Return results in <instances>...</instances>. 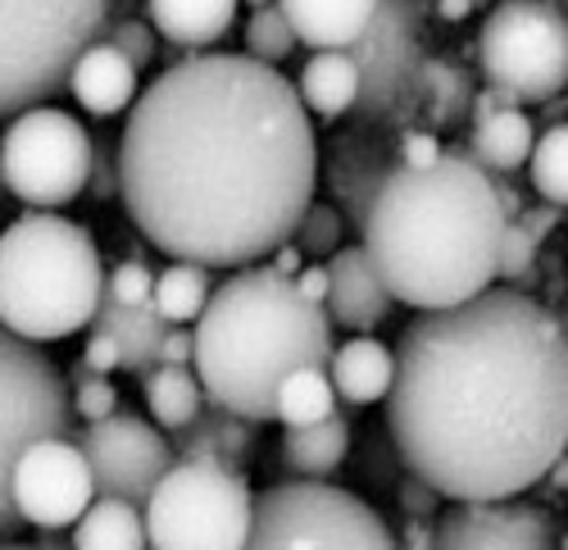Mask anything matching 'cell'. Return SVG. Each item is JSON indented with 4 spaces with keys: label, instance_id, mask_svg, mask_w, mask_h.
Here are the masks:
<instances>
[{
    "label": "cell",
    "instance_id": "31",
    "mask_svg": "<svg viewBox=\"0 0 568 550\" xmlns=\"http://www.w3.org/2000/svg\"><path fill=\"white\" fill-rule=\"evenodd\" d=\"M528 177L546 205L568 210V123H550L528 155Z\"/></svg>",
    "mask_w": 568,
    "mask_h": 550
},
{
    "label": "cell",
    "instance_id": "37",
    "mask_svg": "<svg viewBox=\"0 0 568 550\" xmlns=\"http://www.w3.org/2000/svg\"><path fill=\"white\" fill-rule=\"evenodd\" d=\"M155 292V273L141 264V259H123L110 278H105V296L119 305H146Z\"/></svg>",
    "mask_w": 568,
    "mask_h": 550
},
{
    "label": "cell",
    "instance_id": "14",
    "mask_svg": "<svg viewBox=\"0 0 568 550\" xmlns=\"http://www.w3.org/2000/svg\"><path fill=\"white\" fill-rule=\"evenodd\" d=\"M351 60L359 69V105L364 114H387L409 96L418 82V32H414V10L405 0H383L364 28V37L351 45Z\"/></svg>",
    "mask_w": 568,
    "mask_h": 550
},
{
    "label": "cell",
    "instance_id": "17",
    "mask_svg": "<svg viewBox=\"0 0 568 550\" xmlns=\"http://www.w3.org/2000/svg\"><path fill=\"white\" fill-rule=\"evenodd\" d=\"M69 86L87 114L110 119L136 101V64L123 51H114L110 41H91L69 73Z\"/></svg>",
    "mask_w": 568,
    "mask_h": 550
},
{
    "label": "cell",
    "instance_id": "51",
    "mask_svg": "<svg viewBox=\"0 0 568 550\" xmlns=\"http://www.w3.org/2000/svg\"><path fill=\"white\" fill-rule=\"evenodd\" d=\"M559 550H568V532H564V541H559Z\"/></svg>",
    "mask_w": 568,
    "mask_h": 550
},
{
    "label": "cell",
    "instance_id": "13",
    "mask_svg": "<svg viewBox=\"0 0 568 550\" xmlns=\"http://www.w3.org/2000/svg\"><path fill=\"white\" fill-rule=\"evenodd\" d=\"M91 500H97V482H91V465L69 437H45L32 441L19 465H14V506L19 519L32 528H73Z\"/></svg>",
    "mask_w": 568,
    "mask_h": 550
},
{
    "label": "cell",
    "instance_id": "30",
    "mask_svg": "<svg viewBox=\"0 0 568 550\" xmlns=\"http://www.w3.org/2000/svg\"><path fill=\"white\" fill-rule=\"evenodd\" d=\"M327 415H337V391H333L327 369H296L277 387V415L273 419H282L287 428H305V424H318Z\"/></svg>",
    "mask_w": 568,
    "mask_h": 550
},
{
    "label": "cell",
    "instance_id": "44",
    "mask_svg": "<svg viewBox=\"0 0 568 550\" xmlns=\"http://www.w3.org/2000/svg\"><path fill=\"white\" fill-rule=\"evenodd\" d=\"M296 287H301V296H305V301L323 305V301H327V268H318V264L301 268V273H296Z\"/></svg>",
    "mask_w": 568,
    "mask_h": 550
},
{
    "label": "cell",
    "instance_id": "40",
    "mask_svg": "<svg viewBox=\"0 0 568 550\" xmlns=\"http://www.w3.org/2000/svg\"><path fill=\"white\" fill-rule=\"evenodd\" d=\"M82 364L91 374H114L119 369V342L110 337V333H91V342H87V350H82Z\"/></svg>",
    "mask_w": 568,
    "mask_h": 550
},
{
    "label": "cell",
    "instance_id": "16",
    "mask_svg": "<svg viewBox=\"0 0 568 550\" xmlns=\"http://www.w3.org/2000/svg\"><path fill=\"white\" fill-rule=\"evenodd\" d=\"M396 296L387 292V283L377 278V268L368 264L364 246H342L333 251V264H327V318L333 328H351L355 337L373 333L377 324H387Z\"/></svg>",
    "mask_w": 568,
    "mask_h": 550
},
{
    "label": "cell",
    "instance_id": "29",
    "mask_svg": "<svg viewBox=\"0 0 568 550\" xmlns=\"http://www.w3.org/2000/svg\"><path fill=\"white\" fill-rule=\"evenodd\" d=\"M414 86L428 96V114L437 119V128H455L473 114V82L450 60H423Z\"/></svg>",
    "mask_w": 568,
    "mask_h": 550
},
{
    "label": "cell",
    "instance_id": "15",
    "mask_svg": "<svg viewBox=\"0 0 568 550\" xmlns=\"http://www.w3.org/2000/svg\"><path fill=\"white\" fill-rule=\"evenodd\" d=\"M433 550H555V515L532 500H455Z\"/></svg>",
    "mask_w": 568,
    "mask_h": 550
},
{
    "label": "cell",
    "instance_id": "23",
    "mask_svg": "<svg viewBox=\"0 0 568 550\" xmlns=\"http://www.w3.org/2000/svg\"><path fill=\"white\" fill-rule=\"evenodd\" d=\"M146 19L173 45H214L236 19V0H146Z\"/></svg>",
    "mask_w": 568,
    "mask_h": 550
},
{
    "label": "cell",
    "instance_id": "27",
    "mask_svg": "<svg viewBox=\"0 0 568 550\" xmlns=\"http://www.w3.org/2000/svg\"><path fill=\"white\" fill-rule=\"evenodd\" d=\"M73 550H146V519L132 500L97 496L73 523Z\"/></svg>",
    "mask_w": 568,
    "mask_h": 550
},
{
    "label": "cell",
    "instance_id": "25",
    "mask_svg": "<svg viewBox=\"0 0 568 550\" xmlns=\"http://www.w3.org/2000/svg\"><path fill=\"white\" fill-rule=\"evenodd\" d=\"M301 105L318 119H342L359 105V69L351 51H314V60L301 69Z\"/></svg>",
    "mask_w": 568,
    "mask_h": 550
},
{
    "label": "cell",
    "instance_id": "46",
    "mask_svg": "<svg viewBox=\"0 0 568 550\" xmlns=\"http://www.w3.org/2000/svg\"><path fill=\"white\" fill-rule=\"evenodd\" d=\"M301 259H305V255H301L292 242L273 251V268H277V273H287V278H296V273H301Z\"/></svg>",
    "mask_w": 568,
    "mask_h": 550
},
{
    "label": "cell",
    "instance_id": "9",
    "mask_svg": "<svg viewBox=\"0 0 568 550\" xmlns=\"http://www.w3.org/2000/svg\"><path fill=\"white\" fill-rule=\"evenodd\" d=\"M242 550H400L364 496L333 482H277L255 496Z\"/></svg>",
    "mask_w": 568,
    "mask_h": 550
},
{
    "label": "cell",
    "instance_id": "4",
    "mask_svg": "<svg viewBox=\"0 0 568 550\" xmlns=\"http://www.w3.org/2000/svg\"><path fill=\"white\" fill-rule=\"evenodd\" d=\"M337 342L323 305L273 264H246L210 292L192 333V364L210 405L251 424L277 415V387L296 369H327Z\"/></svg>",
    "mask_w": 568,
    "mask_h": 550
},
{
    "label": "cell",
    "instance_id": "45",
    "mask_svg": "<svg viewBox=\"0 0 568 550\" xmlns=\"http://www.w3.org/2000/svg\"><path fill=\"white\" fill-rule=\"evenodd\" d=\"M405 550H433V528H428V519H409V528H405Z\"/></svg>",
    "mask_w": 568,
    "mask_h": 550
},
{
    "label": "cell",
    "instance_id": "2",
    "mask_svg": "<svg viewBox=\"0 0 568 550\" xmlns=\"http://www.w3.org/2000/svg\"><path fill=\"white\" fill-rule=\"evenodd\" d=\"M387 428L437 496H524L568 450V328L514 287L423 309L396 346Z\"/></svg>",
    "mask_w": 568,
    "mask_h": 550
},
{
    "label": "cell",
    "instance_id": "43",
    "mask_svg": "<svg viewBox=\"0 0 568 550\" xmlns=\"http://www.w3.org/2000/svg\"><path fill=\"white\" fill-rule=\"evenodd\" d=\"M160 364H192V333H186V328H169V337L160 346Z\"/></svg>",
    "mask_w": 568,
    "mask_h": 550
},
{
    "label": "cell",
    "instance_id": "49",
    "mask_svg": "<svg viewBox=\"0 0 568 550\" xmlns=\"http://www.w3.org/2000/svg\"><path fill=\"white\" fill-rule=\"evenodd\" d=\"M0 550H55V546H10V541H0Z\"/></svg>",
    "mask_w": 568,
    "mask_h": 550
},
{
    "label": "cell",
    "instance_id": "5",
    "mask_svg": "<svg viewBox=\"0 0 568 550\" xmlns=\"http://www.w3.org/2000/svg\"><path fill=\"white\" fill-rule=\"evenodd\" d=\"M105 296L101 251L87 227L55 210H32L0 233V328L23 342H64Z\"/></svg>",
    "mask_w": 568,
    "mask_h": 550
},
{
    "label": "cell",
    "instance_id": "19",
    "mask_svg": "<svg viewBox=\"0 0 568 550\" xmlns=\"http://www.w3.org/2000/svg\"><path fill=\"white\" fill-rule=\"evenodd\" d=\"M255 437H260V424L232 415L223 405H205L201 415L178 432L173 455L178 460H210L223 469H242L246 455L255 450Z\"/></svg>",
    "mask_w": 568,
    "mask_h": 550
},
{
    "label": "cell",
    "instance_id": "24",
    "mask_svg": "<svg viewBox=\"0 0 568 550\" xmlns=\"http://www.w3.org/2000/svg\"><path fill=\"white\" fill-rule=\"evenodd\" d=\"M351 455V424L342 415H327L318 424H305V428H287L282 437V460H287L292 473L301 478H314V482H327Z\"/></svg>",
    "mask_w": 568,
    "mask_h": 550
},
{
    "label": "cell",
    "instance_id": "7",
    "mask_svg": "<svg viewBox=\"0 0 568 550\" xmlns=\"http://www.w3.org/2000/svg\"><path fill=\"white\" fill-rule=\"evenodd\" d=\"M478 69L505 105H546L568 86V10L559 0H496L478 32Z\"/></svg>",
    "mask_w": 568,
    "mask_h": 550
},
{
    "label": "cell",
    "instance_id": "50",
    "mask_svg": "<svg viewBox=\"0 0 568 550\" xmlns=\"http://www.w3.org/2000/svg\"><path fill=\"white\" fill-rule=\"evenodd\" d=\"M246 6H251V10H260V6H273V0H246Z\"/></svg>",
    "mask_w": 568,
    "mask_h": 550
},
{
    "label": "cell",
    "instance_id": "33",
    "mask_svg": "<svg viewBox=\"0 0 568 550\" xmlns=\"http://www.w3.org/2000/svg\"><path fill=\"white\" fill-rule=\"evenodd\" d=\"M537 242L518 227L514 218L505 223V242H500V268H496V278H505L514 292H524L532 287V273H537Z\"/></svg>",
    "mask_w": 568,
    "mask_h": 550
},
{
    "label": "cell",
    "instance_id": "42",
    "mask_svg": "<svg viewBox=\"0 0 568 550\" xmlns=\"http://www.w3.org/2000/svg\"><path fill=\"white\" fill-rule=\"evenodd\" d=\"M87 192L97 201H110V192H119V160L110 164L105 151L91 155V177H87Z\"/></svg>",
    "mask_w": 568,
    "mask_h": 550
},
{
    "label": "cell",
    "instance_id": "52",
    "mask_svg": "<svg viewBox=\"0 0 568 550\" xmlns=\"http://www.w3.org/2000/svg\"><path fill=\"white\" fill-rule=\"evenodd\" d=\"M564 314H568V305H564ZM559 324H564V328H568V318H559Z\"/></svg>",
    "mask_w": 568,
    "mask_h": 550
},
{
    "label": "cell",
    "instance_id": "22",
    "mask_svg": "<svg viewBox=\"0 0 568 550\" xmlns=\"http://www.w3.org/2000/svg\"><path fill=\"white\" fill-rule=\"evenodd\" d=\"M532 146H537V128L518 105H505L491 119H478L468 132V160L487 177H509L514 169H524Z\"/></svg>",
    "mask_w": 568,
    "mask_h": 550
},
{
    "label": "cell",
    "instance_id": "10",
    "mask_svg": "<svg viewBox=\"0 0 568 550\" xmlns=\"http://www.w3.org/2000/svg\"><path fill=\"white\" fill-rule=\"evenodd\" d=\"M73 391L32 342L0 328V541L19 532L14 465L32 441L69 437Z\"/></svg>",
    "mask_w": 568,
    "mask_h": 550
},
{
    "label": "cell",
    "instance_id": "8",
    "mask_svg": "<svg viewBox=\"0 0 568 550\" xmlns=\"http://www.w3.org/2000/svg\"><path fill=\"white\" fill-rule=\"evenodd\" d=\"M255 491L251 482L210 465L173 460L146 500V546L151 550H242L251 537Z\"/></svg>",
    "mask_w": 568,
    "mask_h": 550
},
{
    "label": "cell",
    "instance_id": "18",
    "mask_svg": "<svg viewBox=\"0 0 568 550\" xmlns=\"http://www.w3.org/2000/svg\"><path fill=\"white\" fill-rule=\"evenodd\" d=\"M377 6L383 0H277L296 41L314 45V51H351L373 23Z\"/></svg>",
    "mask_w": 568,
    "mask_h": 550
},
{
    "label": "cell",
    "instance_id": "28",
    "mask_svg": "<svg viewBox=\"0 0 568 550\" xmlns=\"http://www.w3.org/2000/svg\"><path fill=\"white\" fill-rule=\"evenodd\" d=\"M151 305L160 309V318H164L169 328H186V324H196L201 309L210 305V268L173 259L164 273H155Z\"/></svg>",
    "mask_w": 568,
    "mask_h": 550
},
{
    "label": "cell",
    "instance_id": "12",
    "mask_svg": "<svg viewBox=\"0 0 568 550\" xmlns=\"http://www.w3.org/2000/svg\"><path fill=\"white\" fill-rule=\"evenodd\" d=\"M78 450L87 455V465H91L97 496L132 500V506H146L151 491L160 487V478L178 460L169 437L141 415H132V409H114L110 419L91 424L78 437Z\"/></svg>",
    "mask_w": 568,
    "mask_h": 550
},
{
    "label": "cell",
    "instance_id": "41",
    "mask_svg": "<svg viewBox=\"0 0 568 550\" xmlns=\"http://www.w3.org/2000/svg\"><path fill=\"white\" fill-rule=\"evenodd\" d=\"M442 160V142H437V132H409L405 136V146H400V164L409 169H428Z\"/></svg>",
    "mask_w": 568,
    "mask_h": 550
},
{
    "label": "cell",
    "instance_id": "32",
    "mask_svg": "<svg viewBox=\"0 0 568 550\" xmlns=\"http://www.w3.org/2000/svg\"><path fill=\"white\" fill-rule=\"evenodd\" d=\"M292 45H296V32H292L287 14L277 10V0H273V6L251 10V23H246V51H251V60L277 69V60L292 55Z\"/></svg>",
    "mask_w": 568,
    "mask_h": 550
},
{
    "label": "cell",
    "instance_id": "26",
    "mask_svg": "<svg viewBox=\"0 0 568 550\" xmlns=\"http://www.w3.org/2000/svg\"><path fill=\"white\" fill-rule=\"evenodd\" d=\"M141 396H146L151 419L169 432H182L205 409L201 378L186 364H155V369H146L141 374Z\"/></svg>",
    "mask_w": 568,
    "mask_h": 550
},
{
    "label": "cell",
    "instance_id": "21",
    "mask_svg": "<svg viewBox=\"0 0 568 550\" xmlns=\"http://www.w3.org/2000/svg\"><path fill=\"white\" fill-rule=\"evenodd\" d=\"M97 333H110L119 342V369L128 374H146L160 364V346L169 337V324L160 318V309L146 305H119L110 296H101V309L91 318Z\"/></svg>",
    "mask_w": 568,
    "mask_h": 550
},
{
    "label": "cell",
    "instance_id": "34",
    "mask_svg": "<svg viewBox=\"0 0 568 550\" xmlns=\"http://www.w3.org/2000/svg\"><path fill=\"white\" fill-rule=\"evenodd\" d=\"M292 246L305 259H323V255L342 251V218H337V210L333 205H310V214L301 218Z\"/></svg>",
    "mask_w": 568,
    "mask_h": 550
},
{
    "label": "cell",
    "instance_id": "36",
    "mask_svg": "<svg viewBox=\"0 0 568 550\" xmlns=\"http://www.w3.org/2000/svg\"><path fill=\"white\" fill-rule=\"evenodd\" d=\"M114 51H123L136 69H146L155 60V28L146 19H119V23H105V37Z\"/></svg>",
    "mask_w": 568,
    "mask_h": 550
},
{
    "label": "cell",
    "instance_id": "39",
    "mask_svg": "<svg viewBox=\"0 0 568 550\" xmlns=\"http://www.w3.org/2000/svg\"><path fill=\"white\" fill-rule=\"evenodd\" d=\"M514 223L524 227V233H528V237L541 246V242L555 233V227L564 223V205H532V210H524V214H518Z\"/></svg>",
    "mask_w": 568,
    "mask_h": 550
},
{
    "label": "cell",
    "instance_id": "11",
    "mask_svg": "<svg viewBox=\"0 0 568 550\" xmlns=\"http://www.w3.org/2000/svg\"><path fill=\"white\" fill-rule=\"evenodd\" d=\"M91 155L97 146L69 110L32 105L0 136V177L23 205L60 210L87 192Z\"/></svg>",
    "mask_w": 568,
    "mask_h": 550
},
{
    "label": "cell",
    "instance_id": "3",
    "mask_svg": "<svg viewBox=\"0 0 568 550\" xmlns=\"http://www.w3.org/2000/svg\"><path fill=\"white\" fill-rule=\"evenodd\" d=\"M505 210L496 177L468 151H442L428 169H392L359 214L364 255L400 305L450 309L496 283Z\"/></svg>",
    "mask_w": 568,
    "mask_h": 550
},
{
    "label": "cell",
    "instance_id": "20",
    "mask_svg": "<svg viewBox=\"0 0 568 550\" xmlns=\"http://www.w3.org/2000/svg\"><path fill=\"white\" fill-rule=\"evenodd\" d=\"M327 378H333V391L351 405L387 400V391L396 383V350L368 333L351 337L346 346L333 350V359H327Z\"/></svg>",
    "mask_w": 568,
    "mask_h": 550
},
{
    "label": "cell",
    "instance_id": "38",
    "mask_svg": "<svg viewBox=\"0 0 568 550\" xmlns=\"http://www.w3.org/2000/svg\"><path fill=\"white\" fill-rule=\"evenodd\" d=\"M396 500H400V510H405L409 519H433L442 496H437L428 482H423V478H414V473H409V478L400 482V496H396Z\"/></svg>",
    "mask_w": 568,
    "mask_h": 550
},
{
    "label": "cell",
    "instance_id": "1",
    "mask_svg": "<svg viewBox=\"0 0 568 550\" xmlns=\"http://www.w3.org/2000/svg\"><path fill=\"white\" fill-rule=\"evenodd\" d=\"M318 142L292 78L251 55H196L132 101L119 196L155 251L201 268L264 264L296 237Z\"/></svg>",
    "mask_w": 568,
    "mask_h": 550
},
{
    "label": "cell",
    "instance_id": "6",
    "mask_svg": "<svg viewBox=\"0 0 568 550\" xmlns=\"http://www.w3.org/2000/svg\"><path fill=\"white\" fill-rule=\"evenodd\" d=\"M105 19L110 0H0V114H23L69 86Z\"/></svg>",
    "mask_w": 568,
    "mask_h": 550
},
{
    "label": "cell",
    "instance_id": "48",
    "mask_svg": "<svg viewBox=\"0 0 568 550\" xmlns=\"http://www.w3.org/2000/svg\"><path fill=\"white\" fill-rule=\"evenodd\" d=\"M546 478H550V482H555V487H559V491H564V496H568V450H564V455H559V460H555V469H550V473H546Z\"/></svg>",
    "mask_w": 568,
    "mask_h": 550
},
{
    "label": "cell",
    "instance_id": "35",
    "mask_svg": "<svg viewBox=\"0 0 568 550\" xmlns=\"http://www.w3.org/2000/svg\"><path fill=\"white\" fill-rule=\"evenodd\" d=\"M119 409V391L110 387L105 374H91L87 364L73 369V415L87 419V424H101Z\"/></svg>",
    "mask_w": 568,
    "mask_h": 550
},
{
    "label": "cell",
    "instance_id": "47",
    "mask_svg": "<svg viewBox=\"0 0 568 550\" xmlns=\"http://www.w3.org/2000/svg\"><path fill=\"white\" fill-rule=\"evenodd\" d=\"M473 6H478V0H437V14L450 19V23H459V19L473 14Z\"/></svg>",
    "mask_w": 568,
    "mask_h": 550
}]
</instances>
